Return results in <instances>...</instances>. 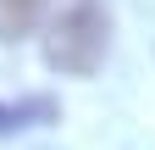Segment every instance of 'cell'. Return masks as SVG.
<instances>
[{
    "mask_svg": "<svg viewBox=\"0 0 155 150\" xmlns=\"http://www.w3.org/2000/svg\"><path fill=\"white\" fill-rule=\"evenodd\" d=\"M111 45V17L100 0H55L45 17V61L67 78H89L105 61Z\"/></svg>",
    "mask_w": 155,
    "mask_h": 150,
    "instance_id": "6da1fadb",
    "label": "cell"
},
{
    "mask_svg": "<svg viewBox=\"0 0 155 150\" xmlns=\"http://www.w3.org/2000/svg\"><path fill=\"white\" fill-rule=\"evenodd\" d=\"M50 100H22V106H0V134H6V128H22L28 117H50Z\"/></svg>",
    "mask_w": 155,
    "mask_h": 150,
    "instance_id": "3957f363",
    "label": "cell"
},
{
    "mask_svg": "<svg viewBox=\"0 0 155 150\" xmlns=\"http://www.w3.org/2000/svg\"><path fill=\"white\" fill-rule=\"evenodd\" d=\"M39 22V0H0V39H22Z\"/></svg>",
    "mask_w": 155,
    "mask_h": 150,
    "instance_id": "7a4b0ae2",
    "label": "cell"
}]
</instances>
